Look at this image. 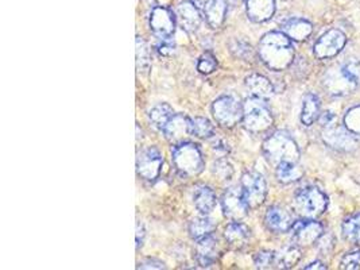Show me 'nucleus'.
Returning <instances> with one entry per match:
<instances>
[{
  "label": "nucleus",
  "instance_id": "nucleus-1",
  "mask_svg": "<svg viewBox=\"0 0 360 270\" xmlns=\"http://www.w3.org/2000/svg\"><path fill=\"white\" fill-rule=\"evenodd\" d=\"M258 54L263 64L274 72L288 69L295 61L292 39L283 32L264 34L259 41Z\"/></svg>",
  "mask_w": 360,
  "mask_h": 270
},
{
  "label": "nucleus",
  "instance_id": "nucleus-2",
  "mask_svg": "<svg viewBox=\"0 0 360 270\" xmlns=\"http://www.w3.org/2000/svg\"><path fill=\"white\" fill-rule=\"evenodd\" d=\"M266 160L277 167L281 162H298L301 152L295 139L283 131H277L267 136L262 145Z\"/></svg>",
  "mask_w": 360,
  "mask_h": 270
},
{
  "label": "nucleus",
  "instance_id": "nucleus-3",
  "mask_svg": "<svg viewBox=\"0 0 360 270\" xmlns=\"http://www.w3.org/2000/svg\"><path fill=\"white\" fill-rule=\"evenodd\" d=\"M172 161L181 176L186 179L196 177L205 168V161L200 148L189 141L174 145Z\"/></svg>",
  "mask_w": 360,
  "mask_h": 270
},
{
  "label": "nucleus",
  "instance_id": "nucleus-4",
  "mask_svg": "<svg viewBox=\"0 0 360 270\" xmlns=\"http://www.w3.org/2000/svg\"><path fill=\"white\" fill-rule=\"evenodd\" d=\"M293 207L301 218L317 219L327 211V195L316 186L302 188L295 193Z\"/></svg>",
  "mask_w": 360,
  "mask_h": 270
},
{
  "label": "nucleus",
  "instance_id": "nucleus-5",
  "mask_svg": "<svg viewBox=\"0 0 360 270\" xmlns=\"http://www.w3.org/2000/svg\"><path fill=\"white\" fill-rule=\"evenodd\" d=\"M242 122L247 131L259 134L267 131L273 126L274 118L266 101L250 96L243 103Z\"/></svg>",
  "mask_w": 360,
  "mask_h": 270
},
{
  "label": "nucleus",
  "instance_id": "nucleus-6",
  "mask_svg": "<svg viewBox=\"0 0 360 270\" xmlns=\"http://www.w3.org/2000/svg\"><path fill=\"white\" fill-rule=\"evenodd\" d=\"M211 111L216 123L224 129H233L243 120V103L229 95L213 101Z\"/></svg>",
  "mask_w": 360,
  "mask_h": 270
},
{
  "label": "nucleus",
  "instance_id": "nucleus-7",
  "mask_svg": "<svg viewBox=\"0 0 360 270\" xmlns=\"http://www.w3.org/2000/svg\"><path fill=\"white\" fill-rule=\"evenodd\" d=\"M240 188L250 210L261 207L267 196V184L261 173L246 172L242 176Z\"/></svg>",
  "mask_w": 360,
  "mask_h": 270
},
{
  "label": "nucleus",
  "instance_id": "nucleus-8",
  "mask_svg": "<svg viewBox=\"0 0 360 270\" xmlns=\"http://www.w3.org/2000/svg\"><path fill=\"white\" fill-rule=\"evenodd\" d=\"M164 165V157L161 152L151 146L138 153L136 155V173L146 181H154L160 177Z\"/></svg>",
  "mask_w": 360,
  "mask_h": 270
},
{
  "label": "nucleus",
  "instance_id": "nucleus-9",
  "mask_svg": "<svg viewBox=\"0 0 360 270\" xmlns=\"http://www.w3.org/2000/svg\"><path fill=\"white\" fill-rule=\"evenodd\" d=\"M321 138L327 146L339 152H352L358 146V141L354 134L345 126L342 127L336 123L324 127Z\"/></svg>",
  "mask_w": 360,
  "mask_h": 270
},
{
  "label": "nucleus",
  "instance_id": "nucleus-10",
  "mask_svg": "<svg viewBox=\"0 0 360 270\" xmlns=\"http://www.w3.org/2000/svg\"><path fill=\"white\" fill-rule=\"evenodd\" d=\"M148 26L157 38L170 39V37H173L176 32L177 17L172 10L166 7H155L150 14Z\"/></svg>",
  "mask_w": 360,
  "mask_h": 270
},
{
  "label": "nucleus",
  "instance_id": "nucleus-11",
  "mask_svg": "<svg viewBox=\"0 0 360 270\" xmlns=\"http://www.w3.org/2000/svg\"><path fill=\"white\" fill-rule=\"evenodd\" d=\"M347 42V37L343 32L338 29L328 30L327 33L323 34L319 41L314 44V56L320 60H328L335 56H338L343 51Z\"/></svg>",
  "mask_w": 360,
  "mask_h": 270
},
{
  "label": "nucleus",
  "instance_id": "nucleus-12",
  "mask_svg": "<svg viewBox=\"0 0 360 270\" xmlns=\"http://www.w3.org/2000/svg\"><path fill=\"white\" fill-rule=\"evenodd\" d=\"M221 208L229 219L233 221L245 219L248 215L250 207L243 198L242 188H229L221 196Z\"/></svg>",
  "mask_w": 360,
  "mask_h": 270
},
{
  "label": "nucleus",
  "instance_id": "nucleus-13",
  "mask_svg": "<svg viewBox=\"0 0 360 270\" xmlns=\"http://www.w3.org/2000/svg\"><path fill=\"white\" fill-rule=\"evenodd\" d=\"M162 134L173 146L182 142H188V139L193 136L192 119L184 114H174L166 123Z\"/></svg>",
  "mask_w": 360,
  "mask_h": 270
},
{
  "label": "nucleus",
  "instance_id": "nucleus-14",
  "mask_svg": "<svg viewBox=\"0 0 360 270\" xmlns=\"http://www.w3.org/2000/svg\"><path fill=\"white\" fill-rule=\"evenodd\" d=\"M176 17L179 19L181 29L188 34L197 33L202 23V11L193 0H185L177 6Z\"/></svg>",
  "mask_w": 360,
  "mask_h": 270
},
{
  "label": "nucleus",
  "instance_id": "nucleus-15",
  "mask_svg": "<svg viewBox=\"0 0 360 270\" xmlns=\"http://www.w3.org/2000/svg\"><path fill=\"white\" fill-rule=\"evenodd\" d=\"M292 233L297 246H311L323 236L324 229L316 219L300 220L295 221Z\"/></svg>",
  "mask_w": 360,
  "mask_h": 270
},
{
  "label": "nucleus",
  "instance_id": "nucleus-16",
  "mask_svg": "<svg viewBox=\"0 0 360 270\" xmlns=\"http://www.w3.org/2000/svg\"><path fill=\"white\" fill-rule=\"evenodd\" d=\"M324 88L330 95L343 96L347 94H351L358 86L354 84V82L345 75L342 65L329 69L324 76Z\"/></svg>",
  "mask_w": 360,
  "mask_h": 270
},
{
  "label": "nucleus",
  "instance_id": "nucleus-17",
  "mask_svg": "<svg viewBox=\"0 0 360 270\" xmlns=\"http://www.w3.org/2000/svg\"><path fill=\"white\" fill-rule=\"evenodd\" d=\"M264 224L266 227L277 234H283L292 230L295 220L292 215L282 207L279 205H273L266 211L264 215Z\"/></svg>",
  "mask_w": 360,
  "mask_h": 270
},
{
  "label": "nucleus",
  "instance_id": "nucleus-18",
  "mask_svg": "<svg viewBox=\"0 0 360 270\" xmlns=\"http://www.w3.org/2000/svg\"><path fill=\"white\" fill-rule=\"evenodd\" d=\"M195 255H196L197 264L201 265L202 268H208L212 265L213 262L217 259V257L220 255L219 240L214 234L197 240Z\"/></svg>",
  "mask_w": 360,
  "mask_h": 270
},
{
  "label": "nucleus",
  "instance_id": "nucleus-19",
  "mask_svg": "<svg viewBox=\"0 0 360 270\" xmlns=\"http://www.w3.org/2000/svg\"><path fill=\"white\" fill-rule=\"evenodd\" d=\"M227 0H208L201 7L205 22L213 30H217L224 25L227 18Z\"/></svg>",
  "mask_w": 360,
  "mask_h": 270
},
{
  "label": "nucleus",
  "instance_id": "nucleus-20",
  "mask_svg": "<svg viewBox=\"0 0 360 270\" xmlns=\"http://www.w3.org/2000/svg\"><path fill=\"white\" fill-rule=\"evenodd\" d=\"M246 11L250 20L267 22L276 14V0H246Z\"/></svg>",
  "mask_w": 360,
  "mask_h": 270
},
{
  "label": "nucleus",
  "instance_id": "nucleus-21",
  "mask_svg": "<svg viewBox=\"0 0 360 270\" xmlns=\"http://www.w3.org/2000/svg\"><path fill=\"white\" fill-rule=\"evenodd\" d=\"M246 88L250 96L257 98V99L267 101L274 95V86L271 84V82L267 77H264L262 75H258V73L250 75L247 77Z\"/></svg>",
  "mask_w": 360,
  "mask_h": 270
},
{
  "label": "nucleus",
  "instance_id": "nucleus-22",
  "mask_svg": "<svg viewBox=\"0 0 360 270\" xmlns=\"http://www.w3.org/2000/svg\"><path fill=\"white\" fill-rule=\"evenodd\" d=\"M251 231L246 224L240 221H232L224 230V238L231 248L233 249H242L250 240Z\"/></svg>",
  "mask_w": 360,
  "mask_h": 270
},
{
  "label": "nucleus",
  "instance_id": "nucleus-23",
  "mask_svg": "<svg viewBox=\"0 0 360 270\" xmlns=\"http://www.w3.org/2000/svg\"><path fill=\"white\" fill-rule=\"evenodd\" d=\"M282 32L286 34L292 41H305L311 37V32H313V26L308 20L305 19H300V18H293L286 20L282 25Z\"/></svg>",
  "mask_w": 360,
  "mask_h": 270
},
{
  "label": "nucleus",
  "instance_id": "nucleus-24",
  "mask_svg": "<svg viewBox=\"0 0 360 270\" xmlns=\"http://www.w3.org/2000/svg\"><path fill=\"white\" fill-rule=\"evenodd\" d=\"M193 202L200 214L210 215L217 204V199L210 186H202L197 188L193 195Z\"/></svg>",
  "mask_w": 360,
  "mask_h": 270
},
{
  "label": "nucleus",
  "instance_id": "nucleus-25",
  "mask_svg": "<svg viewBox=\"0 0 360 270\" xmlns=\"http://www.w3.org/2000/svg\"><path fill=\"white\" fill-rule=\"evenodd\" d=\"M320 101L316 95L308 94L302 101L301 108V122L304 126L309 127L317 119L320 118Z\"/></svg>",
  "mask_w": 360,
  "mask_h": 270
},
{
  "label": "nucleus",
  "instance_id": "nucleus-26",
  "mask_svg": "<svg viewBox=\"0 0 360 270\" xmlns=\"http://www.w3.org/2000/svg\"><path fill=\"white\" fill-rule=\"evenodd\" d=\"M276 176L281 184H292L302 179L304 169L298 162H281L276 167Z\"/></svg>",
  "mask_w": 360,
  "mask_h": 270
},
{
  "label": "nucleus",
  "instance_id": "nucleus-27",
  "mask_svg": "<svg viewBox=\"0 0 360 270\" xmlns=\"http://www.w3.org/2000/svg\"><path fill=\"white\" fill-rule=\"evenodd\" d=\"M174 114H176V112H174V110H173V107H172L170 104H167V103H160V104L154 105V107L150 110L148 119H150L151 124H153L157 130L162 131L165 126H166V123L170 120V118H172Z\"/></svg>",
  "mask_w": 360,
  "mask_h": 270
},
{
  "label": "nucleus",
  "instance_id": "nucleus-28",
  "mask_svg": "<svg viewBox=\"0 0 360 270\" xmlns=\"http://www.w3.org/2000/svg\"><path fill=\"white\" fill-rule=\"evenodd\" d=\"M214 229L216 226L213 224L212 220L207 218V215H204L200 218H195L189 223V236L197 242L205 236L214 234Z\"/></svg>",
  "mask_w": 360,
  "mask_h": 270
},
{
  "label": "nucleus",
  "instance_id": "nucleus-29",
  "mask_svg": "<svg viewBox=\"0 0 360 270\" xmlns=\"http://www.w3.org/2000/svg\"><path fill=\"white\" fill-rule=\"evenodd\" d=\"M136 69L142 75H148L151 68V53L148 42L142 37H136Z\"/></svg>",
  "mask_w": 360,
  "mask_h": 270
},
{
  "label": "nucleus",
  "instance_id": "nucleus-30",
  "mask_svg": "<svg viewBox=\"0 0 360 270\" xmlns=\"http://www.w3.org/2000/svg\"><path fill=\"white\" fill-rule=\"evenodd\" d=\"M301 259V252L298 246H290L283 249L281 253L277 254V268L278 269H290Z\"/></svg>",
  "mask_w": 360,
  "mask_h": 270
},
{
  "label": "nucleus",
  "instance_id": "nucleus-31",
  "mask_svg": "<svg viewBox=\"0 0 360 270\" xmlns=\"http://www.w3.org/2000/svg\"><path fill=\"white\" fill-rule=\"evenodd\" d=\"M343 236L345 240L360 245V214L344 221Z\"/></svg>",
  "mask_w": 360,
  "mask_h": 270
},
{
  "label": "nucleus",
  "instance_id": "nucleus-32",
  "mask_svg": "<svg viewBox=\"0 0 360 270\" xmlns=\"http://www.w3.org/2000/svg\"><path fill=\"white\" fill-rule=\"evenodd\" d=\"M192 127H193V136H197V138L208 139L214 135V127L210 119L202 118V117L193 118L192 119Z\"/></svg>",
  "mask_w": 360,
  "mask_h": 270
},
{
  "label": "nucleus",
  "instance_id": "nucleus-33",
  "mask_svg": "<svg viewBox=\"0 0 360 270\" xmlns=\"http://www.w3.org/2000/svg\"><path fill=\"white\" fill-rule=\"evenodd\" d=\"M344 126L354 135H360V105L349 108L344 117Z\"/></svg>",
  "mask_w": 360,
  "mask_h": 270
},
{
  "label": "nucleus",
  "instance_id": "nucleus-34",
  "mask_svg": "<svg viewBox=\"0 0 360 270\" xmlns=\"http://www.w3.org/2000/svg\"><path fill=\"white\" fill-rule=\"evenodd\" d=\"M229 51L236 58L247 60L252 54V48H251L250 44H247V42L242 41V39H232L229 42Z\"/></svg>",
  "mask_w": 360,
  "mask_h": 270
},
{
  "label": "nucleus",
  "instance_id": "nucleus-35",
  "mask_svg": "<svg viewBox=\"0 0 360 270\" xmlns=\"http://www.w3.org/2000/svg\"><path fill=\"white\" fill-rule=\"evenodd\" d=\"M254 264L258 269H273L277 268V253L274 252H259L254 258Z\"/></svg>",
  "mask_w": 360,
  "mask_h": 270
},
{
  "label": "nucleus",
  "instance_id": "nucleus-36",
  "mask_svg": "<svg viewBox=\"0 0 360 270\" xmlns=\"http://www.w3.org/2000/svg\"><path fill=\"white\" fill-rule=\"evenodd\" d=\"M217 69V60L212 53H204L197 61V70L201 75H211Z\"/></svg>",
  "mask_w": 360,
  "mask_h": 270
},
{
  "label": "nucleus",
  "instance_id": "nucleus-37",
  "mask_svg": "<svg viewBox=\"0 0 360 270\" xmlns=\"http://www.w3.org/2000/svg\"><path fill=\"white\" fill-rule=\"evenodd\" d=\"M212 173L220 180H231V177L233 176V168L229 164V160L219 158L213 162Z\"/></svg>",
  "mask_w": 360,
  "mask_h": 270
},
{
  "label": "nucleus",
  "instance_id": "nucleus-38",
  "mask_svg": "<svg viewBox=\"0 0 360 270\" xmlns=\"http://www.w3.org/2000/svg\"><path fill=\"white\" fill-rule=\"evenodd\" d=\"M345 75L354 82V84L356 85L358 88L360 86V61L359 60H349V61H345L344 64H342Z\"/></svg>",
  "mask_w": 360,
  "mask_h": 270
},
{
  "label": "nucleus",
  "instance_id": "nucleus-39",
  "mask_svg": "<svg viewBox=\"0 0 360 270\" xmlns=\"http://www.w3.org/2000/svg\"><path fill=\"white\" fill-rule=\"evenodd\" d=\"M340 268L347 270L360 269V250H355L351 253H347L340 262Z\"/></svg>",
  "mask_w": 360,
  "mask_h": 270
},
{
  "label": "nucleus",
  "instance_id": "nucleus-40",
  "mask_svg": "<svg viewBox=\"0 0 360 270\" xmlns=\"http://www.w3.org/2000/svg\"><path fill=\"white\" fill-rule=\"evenodd\" d=\"M138 269H166L164 262L157 259V258H146V259H142L138 266Z\"/></svg>",
  "mask_w": 360,
  "mask_h": 270
},
{
  "label": "nucleus",
  "instance_id": "nucleus-41",
  "mask_svg": "<svg viewBox=\"0 0 360 270\" xmlns=\"http://www.w3.org/2000/svg\"><path fill=\"white\" fill-rule=\"evenodd\" d=\"M157 51H158L160 56H162V57H170L172 54H174L176 46H174V44H172L169 39H161V44L157 45Z\"/></svg>",
  "mask_w": 360,
  "mask_h": 270
},
{
  "label": "nucleus",
  "instance_id": "nucleus-42",
  "mask_svg": "<svg viewBox=\"0 0 360 270\" xmlns=\"http://www.w3.org/2000/svg\"><path fill=\"white\" fill-rule=\"evenodd\" d=\"M145 236H146V231H145V227L141 221L136 223V249H139L142 245H143V240H145Z\"/></svg>",
  "mask_w": 360,
  "mask_h": 270
},
{
  "label": "nucleus",
  "instance_id": "nucleus-43",
  "mask_svg": "<svg viewBox=\"0 0 360 270\" xmlns=\"http://www.w3.org/2000/svg\"><path fill=\"white\" fill-rule=\"evenodd\" d=\"M213 150L226 155L229 152V143H226L223 139H216L212 143Z\"/></svg>",
  "mask_w": 360,
  "mask_h": 270
},
{
  "label": "nucleus",
  "instance_id": "nucleus-44",
  "mask_svg": "<svg viewBox=\"0 0 360 270\" xmlns=\"http://www.w3.org/2000/svg\"><path fill=\"white\" fill-rule=\"evenodd\" d=\"M320 122H321V124H323V127H328V126H332V124H335L336 123V117H335V114L333 112H324V114H321L320 115Z\"/></svg>",
  "mask_w": 360,
  "mask_h": 270
},
{
  "label": "nucleus",
  "instance_id": "nucleus-45",
  "mask_svg": "<svg viewBox=\"0 0 360 270\" xmlns=\"http://www.w3.org/2000/svg\"><path fill=\"white\" fill-rule=\"evenodd\" d=\"M304 269L311 270V269H327V266L323 264V262H320V261H316V262H311L309 264L308 266H305Z\"/></svg>",
  "mask_w": 360,
  "mask_h": 270
},
{
  "label": "nucleus",
  "instance_id": "nucleus-46",
  "mask_svg": "<svg viewBox=\"0 0 360 270\" xmlns=\"http://www.w3.org/2000/svg\"><path fill=\"white\" fill-rule=\"evenodd\" d=\"M193 1H195L197 6L201 8V7H202V6H204V4H205L208 0H193Z\"/></svg>",
  "mask_w": 360,
  "mask_h": 270
},
{
  "label": "nucleus",
  "instance_id": "nucleus-47",
  "mask_svg": "<svg viewBox=\"0 0 360 270\" xmlns=\"http://www.w3.org/2000/svg\"><path fill=\"white\" fill-rule=\"evenodd\" d=\"M229 3H236V1H239V0H227Z\"/></svg>",
  "mask_w": 360,
  "mask_h": 270
}]
</instances>
